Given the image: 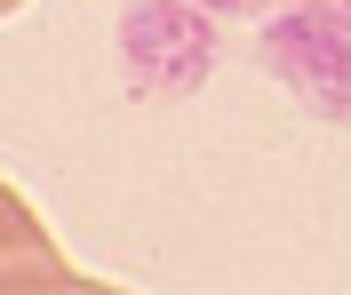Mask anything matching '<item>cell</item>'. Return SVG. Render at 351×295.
<instances>
[{
  "instance_id": "cell-3",
  "label": "cell",
  "mask_w": 351,
  "mask_h": 295,
  "mask_svg": "<svg viewBox=\"0 0 351 295\" xmlns=\"http://www.w3.org/2000/svg\"><path fill=\"white\" fill-rule=\"evenodd\" d=\"M208 16H247V8H287V0H199Z\"/></svg>"
},
{
  "instance_id": "cell-2",
  "label": "cell",
  "mask_w": 351,
  "mask_h": 295,
  "mask_svg": "<svg viewBox=\"0 0 351 295\" xmlns=\"http://www.w3.org/2000/svg\"><path fill=\"white\" fill-rule=\"evenodd\" d=\"M263 64L287 96H304L319 120H351V16H328L311 0H287L263 24Z\"/></svg>"
},
{
  "instance_id": "cell-5",
  "label": "cell",
  "mask_w": 351,
  "mask_h": 295,
  "mask_svg": "<svg viewBox=\"0 0 351 295\" xmlns=\"http://www.w3.org/2000/svg\"><path fill=\"white\" fill-rule=\"evenodd\" d=\"M343 8H351V0H343Z\"/></svg>"
},
{
  "instance_id": "cell-1",
  "label": "cell",
  "mask_w": 351,
  "mask_h": 295,
  "mask_svg": "<svg viewBox=\"0 0 351 295\" xmlns=\"http://www.w3.org/2000/svg\"><path fill=\"white\" fill-rule=\"evenodd\" d=\"M216 64V24L199 0H128L120 16V72L144 104L160 96H192Z\"/></svg>"
},
{
  "instance_id": "cell-4",
  "label": "cell",
  "mask_w": 351,
  "mask_h": 295,
  "mask_svg": "<svg viewBox=\"0 0 351 295\" xmlns=\"http://www.w3.org/2000/svg\"><path fill=\"white\" fill-rule=\"evenodd\" d=\"M0 16H16V0H0Z\"/></svg>"
}]
</instances>
